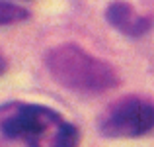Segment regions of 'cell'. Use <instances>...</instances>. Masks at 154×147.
I'll return each instance as SVG.
<instances>
[{
	"mask_svg": "<svg viewBox=\"0 0 154 147\" xmlns=\"http://www.w3.org/2000/svg\"><path fill=\"white\" fill-rule=\"evenodd\" d=\"M80 133L57 110L31 102L0 106V141L20 147H78Z\"/></svg>",
	"mask_w": 154,
	"mask_h": 147,
	"instance_id": "6da1fadb",
	"label": "cell"
},
{
	"mask_svg": "<svg viewBox=\"0 0 154 147\" xmlns=\"http://www.w3.org/2000/svg\"><path fill=\"white\" fill-rule=\"evenodd\" d=\"M45 65L60 87L82 94L105 92L119 83L111 65L86 53L74 43H63L47 51Z\"/></svg>",
	"mask_w": 154,
	"mask_h": 147,
	"instance_id": "7a4b0ae2",
	"label": "cell"
},
{
	"mask_svg": "<svg viewBox=\"0 0 154 147\" xmlns=\"http://www.w3.org/2000/svg\"><path fill=\"white\" fill-rule=\"evenodd\" d=\"M98 129L105 137H139L154 129V104L139 96H125L107 106Z\"/></svg>",
	"mask_w": 154,
	"mask_h": 147,
	"instance_id": "3957f363",
	"label": "cell"
},
{
	"mask_svg": "<svg viewBox=\"0 0 154 147\" xmlns=\"http://www.w3.org/2000/svg\"><path fill=\"white\" fill-rule=\"evenodd\" d=\"M105 18L115 30H119L125 35H131V38H139V35L146 34L148 28H150L148 18L139 16L135 12V8L129 2H123V0H115V2L109 4L107 10H105Z\"/></svg>",
	"mask_w": 154,
	"mask_h": 147,
	"instance_id": "277c9868",
	"label": "cell"
},
{
	"mask_svg": "<svg viewBox=\"0 0 154 147\" xmlns=\"http://www.w3.org/2000/svg\"><path fill=\"white\" fill-rule=\"evenodd\" d=\"M29 18V12L23 6L0 0V26H12V24H20L23 20Z\"/></svg>",
	"mask_w": 154,
	"mask_h": 147,
	"instance_id": "5b68a950",
	"label": "cell"
},
{
	"mask_svg": "<svg viewBox=\"0 0 154 147\" xmlns=\"http://www.w3.org/2000/svg\"><path fill=\"white\" fill-rule=\"evenodd\" d=\"M4 71V61H2V57H0V73Z\"/></svg>",
	"mask_w": 154,
	"mask_h": 147,
	"instance_id": "8992f818",
	"label": "cell"
}]
</instances>
